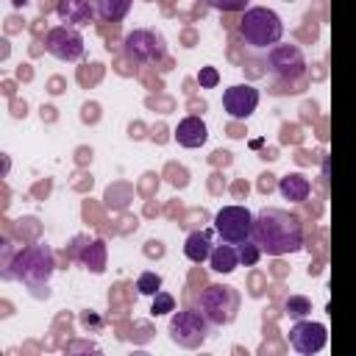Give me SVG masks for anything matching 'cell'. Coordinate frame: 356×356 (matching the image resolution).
I'll return each instance as SVG.
<instances>
[{"label": "cell", "mask_w": 356, "mask_h": 356, "mask_svg": "<svg viewBox=\"0 0 356 356\" xmlns=\"http://www.w3.org/2000/svg\"><path fill=\"white\" fill-rule=\"evenodd\" d=\"M197 306L211 325H228L239 312V289L231 284H209L197 295Z\"/></svg>", "instance_id": "cell-4"}, {"label": "cell", "mask_w": 356, "mask_h": 356, "mask_svg": "<svg viewBox=\"0 0 356 356\" xmlns=\"http://www.w3.org/2000/svg\"><path fill=\"white\" fill-rule=\"evenodd\" d=\"M209 139V128L200 117H184L175 128V142L181 147H200Z\"/></svg>", "instance_id": "cell-14"}, {"label": "cell", "mask_w": 356, "mask_h": 356, "mask_svg": "<svg viewBox=\"0 0 356 356\" xmlns=\"http://www.w3.org/2000/svg\"><path fill=\"white\" fill-rule=\"evenodd\" d=\"M284 312H286L292 320H303V317L312 312V300L303 298V295H289L286 303H284Z\"/></svg>", "instance_id": "cell-19"}, {"label": "cell", "mask_w": 356, "mask_h": 356, "mask_svg": "<svg viewBox=\"0 0 356 356\" xmlns=\"http://www.w3.org/2000/svg\"><path fill=\"white\" fill-rule=\"evenodd\" d=\"M286 3H292V0H286Z\"/></svg>", "instance_id": "cell-25"}, {"label": "cell", "mask_w": 356, "mask_h": 356, "mask_svg": "<svg viewBox=\"0 0 356 356\" xmlns=\"http://www.w3.org/2000/svg\"><path fill=\"white\" fill-rule=\"evenodd\" d=\"M95 3H97V17H100V19H106V22H120V19L128 17L134 0H95Z\"/></svg>", "instance_id": "cell-18"}, {"label": "cell", "mask_w": 356, "mask_h": 356, "mask_svg": "<svg viewBox=\"0 0 356 356\" xmlns=\"http://www.w3.org/2000/svg\"><path fill=\"white\" fill-rule=\"evenodd\" d=\"M211 334V323L206 320L203 312L197 309H184V312H175L172 320H170V339L181 348H200L206 342V337Z\"/></svg>", "instance_id": "cell-6"}, {"label": "cell", "mask_w": 356, "mask_h": 356, "mask_svg": "<svg viewBox=\"0 0 356 356\" xmlns=\"http://www.w3.org/2000/svg\"><path fill=\"white\" fill-rule=\"evenodd\" d=\"M236 253H239V264H245V267H253V264L261 259V248H259L253 239L242 242V245L236 248Z\"/></svg>", "instance_id": "cell-22"}, {"label": "cell", "mask_w": 356, "mask_h": 356, "mask_svg": "<svg viewBox=\"0 0 356 356\" xmlns=\"http://www.w3.org/2000/svg\"><path fill=\"white\" fill-rule=\"evenodd\" d=\"M209 267L214 270V273H234L236 267H239V253H236V248L234 245H228V242H222V245H217L214 250H211V256H209Z\"/></svg>", "instance_id": "cell-17"}, {"label": "cell", "mask_w": 356, "mask_h": 356, "mask_svg": "<svg viewBox=\"0 0 356 356\" xmlns=\"http://www.w3.org/2000/svg\"><path fill=\"white\" fill-rule=\"evenodd\" d=\"M53 270H56V259H53L50 245L36 242V245L14 250L8 239L3 242V278L6 281H22L28 289L39 292L42 286H47Z\"/></svg>", "instance_id": "cell-2"}, {"label": "cell", "mask_w": 356, "mask_h": 356, "mask_svg": "<svg viewBox=\"0 0 356 356\" xmlns=\"http://www.w3.org/2000/svg\"><path fill=\"white\" fill-rule=\"evenodd\" d=\"M136 289H139V295H150V298H153V295L161 289V275L145 270V273L136 278Z\"/></svg>", "instance_id": "cell-20"}, {"label": "cell", "mask_w": 356, "mask_h": 356, "mask_svg": "<svg viewBox=\"0 0 356 356\" xmlns=\"http://www.w3.org/2000/svg\"><path fill=\"white\" fill-rule=\"evenodd\" d=\"M206 3L222 14H236V11H245L250 0H206Z\"/></svg>", "instance_id": "cell-23"}, {"label": "cell", "mask_w": 356, "mask_h": 356, "mask_svg": "<svg viewBox=\"0 0 356 356\" xmlns=\"http://www.w3.org/2000/svg\"><path fill=\"white\" fill-rule=\"evenodd\" d=\"M214 231L228 245H242L253 236V214L245 206H222L214 214Z\"/></svg>", "instance_id": "cell-8"}, {"label": "cell", "mask_w": 356, "mask_h": 356, "mask_svg": "<svg viewBox=\"0 0 356 356\" xmlns=\"http://www.w3.org/2000/svg\"><path fill=\"white\" fill-rule=\"evenodd\" d=\"M170 312H175V298L170 295V292H164V289H159L156 295H153V303H150V314H170Z\"/></svg>", "instance_id": "cell-21"}, {"label": "cell", "mask_w": 356, "mask_h": 356, "mask_svg": "<svg viewBox=\"0 0 356 356\" xmlns=\"http://www.w3.org/2000/svg\"><path fill=\"white\" fill-rule=\"evenodd\" d=\"M122 50L131 61L136 64H159L167 56V44L164 36L150 31V28H136L122 39Z\"/></svg>", "instance_id": "cell-7"}, {"label": "cell", "mask_w": 356, "mask_h": 356, "mask_svg": "<svg viewBox=\"0 0 356 356\" xmlns=\"http://www.w3.org/2000/svg\"><path fill=\"white\" fill-rule=\"evenodd\" d=\"M56 14L61 22L81 28L97 17V3L95 0H56Z\"/></svg>", "instance_id": "cell-13"}, {"label": "cell", "mask_w": 356, "mask_h": 356, "mask_svg": "<svg viewBox=\"0 0 356 356\" xmlns=\"http://www.w3.org/2000/svg\"><path fill=\"white\" fill-rule=\"evenodd\" d=\"M211 250H214V245H211L209 231H192V234L186 236V242H184V256H186L189 261H195V264L209 261Z\"/></svg>", "instance_id": "cell-16"}, {"label": "cell", "mask_w": 356, "mask_h": 356, "mask_svg": "<svg viewBox=\"0 0 356 356\" xmlns=\"http://www.w3.org/2000/svg\"><path fill=\"white\" fill-rule=\"evenodd\" d=\"M72 259L81 261L89 273H103L106 270V242L103 239H83L75 236L72 242Z\"/></svg>", "instance_id": "cell-12"}, {"label": "cell", "mask_w": 356, "mask_h": 356, "mask_svg": "<svg viewBox=\"0 0 356 356\" xmlns=\"http://www.w3.org/2000/svg\"><path fill=\"white\" fill-rule=\"evenodd\" d=\"M44 50L58 61H78L83 58V36L72 25H53L44 33Z\"/></svg>", "instance_id": "cell-9"}, {"label": "cell", "mask_w": 356, "mask_h": 356, "mask_svg": "<svg viewBox=\"0 0 356 356\" xmlns=\"http://www.w3.org/2000/svg\"><path fill=\"white\" fill-rule=\"evenodd\" d=\"M197 83H200V89H214V86L220 83V72H217L214 67H200Z\"/></svg>", "instance_id": "cell-24"}, {"label": "cell", "mask_w": 356, "mask_h": 356, "mask_svg": "<svg viewBox=\"0 0 356 356\" xmlns=\"http://www.w3.org/2000/svg\"><path fill=\"white\" fill-rule=\"evenodd\" d=\"M286 337H289V345H292L298 353L312 356V353H317V350L325 348V342H328V328H325L323 323L298 320V323L289 328Z\"/></svg>", "instance_id": "cell-10"}, {"label": "cell", "mask_w": 356, "mask_h": 356, "mask_svg": "<svg viewBox=\"0 0 356 356\" xmlns=\"http://www.w3.org/2000/svg\"><path fill=\"white\" fill-rule=\"evenodd\" d=\"M267 72L281 86H295L306 75V58L298 44H273L267 50Z\"/></svg>", "instance_id": "cell-5"}, {"label": "cell", "mask_w": 356, "mask_h": 356, "mask_svg": "<svg viewBox=\"0 0 356 356\" xmlns=\"http://www.w3.org/2000/svg\"><path fill=\"white\" fill-rule=\"evenodd\" d=\"M222 106L231 120H248L259 106V89L250 83H236L222 92Z\"/></svg>", "instance_id": "cell-11"}, {"label": "cell", "mask_w": 356, "mask_h": 356, "mask_svg": "<svg viewBox=\"0 0 356 356\" xmlns=\"http://www.w3.org/2000/svg\"><path fill=\"white\" fill-rule=\"evenodd\" d=\"M261 253L267 256H286L298 253L303 248V228L295 214L267 206L253 217V236H250Z\"/></svg>", "instance_id": "cell-1"}, {"label": "cell", "mask_w": 356, "mask_h": 356, "mask_svg": "<svg viewBox=\"0 0 356 356\" xmlns=\"http://www.w3.org/2000/svg\"><path fill=\"white\" fill-rule=\"evenodd\" d=\"M278 192L284 200H292V203H303L312 192V184L303 172H286L281 181H278Z\"/></svg>", "instance_id": "cell-15"}, {"label": "cell", "mask_w": 356, "mask_h": 356, "mask_svg": "<svg viewBox=\"0 0 356 356\" xmlns=\"http://www.w3.org/2000/svg\"><path fill=\"white\" fill-rule=\"evenodd\" d=\"M239 36L248 47L253 50H270L273 44L281 42L284 36V22L281 17L267 8V6H253V8H245L242 11V19H239Z\"/></svg>", "instance_id": "cell-3"}]
</instances>
